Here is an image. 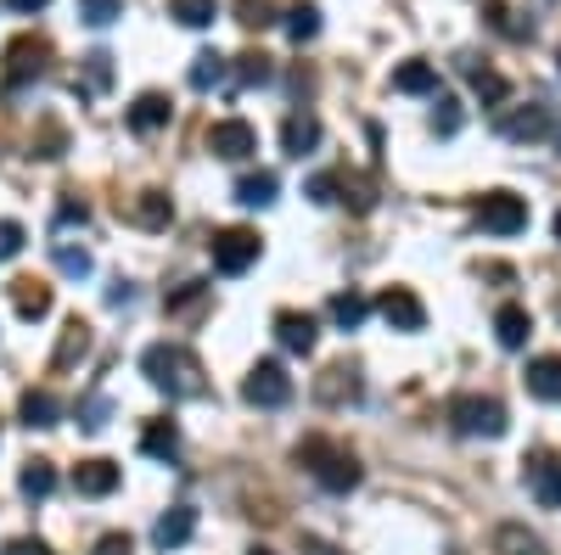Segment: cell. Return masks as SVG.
I'll return each mask as SVG.
<instances>
[{
    "label": "cell",
    "instance_id": "6da1fadb",
    "mask_svg": "<svg viewBox=\"0 0 561 555\" xmlns=\"http://www.w3.org/2000/svg\"><path fill=\"white\" fill-rule=\"evenodd\" d=\"M140 377H147L158 393H169V398H203L208 393L197 354L180 348V343H152L147 354H140Z\"/></svg>",
    "mask_w": 561,
    "mask_h": 555
},
{
    "label": "cell",
    "instance_id": "7a4b0ae2",
    "mask_svg": "<svg viewBox=\"0 0 561 555\" xmlns=\"http://www.w3.org/2000/svg\"><path fill=\"white\" fill-rule=\"evenodd\" d=\"M298 460L314 472V483H320L325 494H354V488H359V460H354V454H343V449H332L325 438L298 443Z\"/></svg>",
    "mask_w": 561,
    "mask_h": 555
},
{
    "label": "cell",
    "instance_id": "3957f363",
    "mask_svg": "<svg viewBox=\"0 0 561 555\" xmlns=\"http://www.w3.org/2000/svg\"><path fill=\"white\" fill-rule=\"evenodd\" d=\"M449 427L460 432V438H505V404L500 398H478V393H460L455 404H449Z\"/></svg>",
    "mask_w": 561,
    "mask_h": 555
},
{
    "label": "cell",
    "instance_id": "277c9868",
    "mask_svg": "<svg viewBox=\"0 0 561 555\" xmlns=\"http://www.w3.org/2000/svg\"><path fill=\"white\" fill-rule=\"evenodd\" d=\"M45 57H51V45L34 39V34H18V39L7 45V68H0V84H7V90L34 84V79L45 73Z\"/></svg>",
    "mask_w": 561,
    "mask_h": 555
},
{
    "label": "cell",
    "instance_id": "5b68a950",
    "mask_svg": "<svg viewBox=\"0 0 561 555\" xmlns=\"http://www.w3.org/2000/svg\"><path fill=\"white\" fill-rule=\"evenodd\" d=\"M242 398H248L253 409H280V404H293V377H287L275 359H259V365L248 370V382H242Z\"/></svg>",
    "mask_w": 561,
    "mask_h": 555
},
{
    "label": "cell",
    "instance_id": "8992f818",
    "mask_svg": "<svg viewBox=\"0 0 561 555\" xmlns=\"http://www.w3.org/2000/svg\"><path fill=\"white\" fill-rule=\"evenodd\" d=\"M478 224L489 230V236H523L528 230V203L517 192H489L478 203Z\"/></svg>",
    "mask_w": 561,
    "mask_h": 555
},
{
    "label": "cell",
    "instance_id": "52a82bcc",
    "mask_svg": "<svg viewBox=\"0 0 561 555\" xmlns=\"http://www.w3.org/2000/svg\"><path fill=\"white\" fill-rule=\"evenodd\" d=\"M259 264V236H253V230H219V236H214V269L219 275H248Z\"/></svg>",
    "mask_w": 561,
    "mask_h": 555
},
{
    "label": "cell",
    "instance_id": "ba28073f",
    "mask_svg": "<svg viewBox=\"0 0 561 555\" xmlns=\"http://www.w3.org/2000/svg\"><path fill=\"white\" fill-rule=\"evenodd\" d=\"M523 483H528V494L545 505V511H556V505H561V454L534 449V454L523 460Z\"/></svg>",
    "mask_w": 561,
    "mask_h": 555
},
{
    "label": "cell",
    "instance_id": "9c48e42d",
    "mask_svg": "<svg viewBox=\"0 0 561 555\" xmlns=\"http://www.w3.org/2000/svg\"><path fill=\"white\" fill-rule=\"evenodd\" d=\"M208 152L225 158V163H242V158L259 152V135H253L248 118H219V124L208 129Z\"/></svg>",
    "mask_w": 561,
    "mask_h": 555
},
{
    "label": "cell",
    "instance_id": "30bf717a",
    "mask_svg": "<svg viewBox=\"0 0 561 555\" xmlns=\"http://www.w3.org/2000/svg\"><path fill=\"white\" fill-rule=\"evenodd\" d=\"M377 314L388 320L393 332H421V326H427V309H421V298H415L410 287H388V292L377 298Z\"/></svg>",
    "mask_w": 561,
    "mask_h": 555
},
{
    "label": "cell",
    "instance_id": "8fae6325",
    "mask_svg": "<svg viewBox=\"0 0 561 555\" xmlns=\"http://www.w3.org/2000/svg\"><path fill=\"white\" fill-rule=\"evenodd\" d=\"M275 343L287 348V354H314V343H320V326H314V314L280 309V314H275Z\"/></svg>",
    "mask_w": 561,
    "mask_h": 555
},
{
    "label": "cell",
    "instance_id": "7c38bea8",
    "mask_svg": "<svg viewBox=\"0 0 561 555\" xmlns=\"http://www.w3.org/2000/svg\"><path fill=\"white\" fill-rule=\"evenodd\" d=\"M314 398L332 404V409H337V404H354V398H359V370H354V365H325L320 382H314Z\"/></svg>",
    "mask_w": 561,
    "mask_h": 555
},
{
    "label": "cell",
    "instance_id": "4fadbf2b",
    "mask_svg": "<svg viewBox=\"0 0 561 555\" xmlns=\"http://www.w3.org/2000/svg\"><path fill=\"white\" fill-rule=\"evenodd\" d=\"M494 129L505 135V141H539V135L550 129V113L534 102V107H511V113H500L494 118Z\"/></svg>",
    "mask_w": 561,
    "mask_h": 555
},
{
    "label": "cell",
    "instance_id": "5bb4252c",
    "mask_svg": "<svg viewBox=\"0 0 561 555\" xmlns=\"http://www.w3.org/2000/svg\"><path fill=\"white\" fill-rule=\"evenodd\" d=\"M192 533H197V511L192 505H169V511L158 517V528H152V544L158 550H180Z\"/></svg>",
    "mask_w": 561,
    "mask_h": 555
},
{
    "label": "cell",
    "instance_id": "9a60e30c",
    "mask_svg": "<svg viewBox=\"0 0 561 555\" xmlns=\"http://www.w3.org/2000/svg\"><path fill=\"white\" fill-rule=\"evenodd\" d=\"M73 488L84 499H107L118 488V466H113V460H79V466H73Z\"/></svg>",
    "mask_w": 561,
    "mask_h": 555
},
{
    "label": "cell",
    "instance_id": "2e32d148",
    "mask_svg": "<svg viewBox=\"0 0 561 555\" xmlns=\"http://www.w3.org/2000/svg\"><path fill=\"white\" fill-rule=\"evenodd\" d=\"M494 337H500V348H528V337H534V314L523 309V303H505L500 314H494Z\"/></svg>",
    "mask_w": 561,
    "mask_h": 555
},
{
    "label": "cell",
    "instance_id": "e0dca14e",
    "mask_svg": "<svg viewBox=\"0 0 561 555\" xmlns=\"http://www.w3.org/2000/svg\"><path fill=\"white\" fill-rule=\"evenodd\" d=\"M528 393L534 398H545V404H556L561 398V354H539V359H528Z\"/></svg>",
    "mask_w": 561,
    "mask_h": 555
},
{
    "label": "cell",
    "instance_id": "ac0fdd59",
    "mask_svg": "<svg viewBox=\"0 0 561 555\" xmlns=\"http://www.w3.org/2000/svg\"><path fill=\"white\" fill-rule=\"evenodd\" d=\"M169 96H158V90H147V96H135V107H129V129L135 135H158L163 124H169Z\"/></svg>",
    "mask_w": 561,
    "mask_h": 555
},
{
    "label": "cell",
    "instance_id": "d6986e66",
    "mask_svg": "<svg viewBox=\"0 0 561 555\" xmlns=\"http://www.w3.org/2000/svg\"><path fill=\"white\" fill-rule=\"evenodd\" d=\"M393 90L399 96H438V68L433 62H399L393 68Z\"/></svg>",
    "mask_w": 561,
    "mask_h": 555
},
{
    "label": "cell",
    "instance_id": "ffe728a7",
    "mask_svg": "<svg viewBox=\"0 0 561 555\" xmlns=\"http://www.w3.org/2000/svg\"><path fill=\"white\" fill-rule=\"evenodd\" d=\"M280 147H287L293 158L314 152V147H320V118H314V113H293L287 124H280Z\"/></svg>",
    "mask_w": 561,
    "mask_h": 555
},
{
    "label": "cell",
    "instance_id": "44dd1931",
    "mask_svg": "<svg viewBox=\"0 0 561 555\" xmlns=\"http://www.w3.org/2000/svg\"><path fill=\"white\" fill-rule=\"evenodd\" d=\"M84 354H90V326L84 320H68L62 337H57V354H51V370H73Z\"/></svg>",
    "mask_w": 561,
    "mask_h": 555
},
{
    "label": "cell",
    "instance_id": "7402d4cb",
    "mask_svg": "<svg viewBox=\"0 0 561 555\" xmlns=\"http://www.w3.org/2000/svg\"><path fill=\"white\" fill-rule=\"evenodd\" d=\"M129 219H135L140 230H169L174 203H169L163 192H140V197H135V208H129Z\"/></svg>",
    "mask_w": 561,
    "mask_h": 555
},
{
    "label": "cell",
    "instance_id": "603a6c76",
    "mask_svg": "<svg viewBox=\"0 0 561 555\" xmlns=\"http://www.w3.org/2000/svg\"><path fill=\"white\" fill-rule=\"evenodd\" d=\"M275 192H280V180H275L270 169H259V174H242V180H237V203H242V208H270V203H275Z\"/></svg>",
    "mask_w": 561,
    "mask_h": 555
},
{
    "label": "cell",
    "instance_id": "cb8c5ba5",
    "mask_svg": "<svg viewBox=\"0 0 561 555\" xmlns=\"http://www.w3.org/2000/svg\"><path fill=\"white\" fill-rule=\"evenodd\" d=\"M18 415H23V427H57V415H62V404L45 393V388H28L23 393V404H18Z\"/></svg>",
    "mask_w": 561,
    "mask_h": 555
},
{
    "label": "cell",
    "instance_id": "d4e9b609",
    "mask_svg": "<svg viewBox=\"0 0 561 555\" xmlns=\"http://www.w3.org/2000/svg\"><path fill=\"white\" fill-rule=\"evenodd\" d=\"M12 309L23 320H45L51 314V287H39V281H12Z\"/></svg>",
    "mask_w": 561,
    "mask_h": 555
},
{
    "label": "cell",
    "instance_id": "484cf974",
    "mask_svg": "<svg viewBox=\"0 0 561 555\" xmlns=\"http://www.w3.org/2000/svg\"><path fill=\"white\" fill-rule=\"evenodd\" d=\"M203 303H208V281H185V287H174V292L163 298V314H169V320H192Z\"/></svg>",
    "mask_w": 561,
    "mask_h": 555
},
{
    "label": "cell",
    "instance_id": "4316f807",
    "mask_svg": "<svg viewBox=\"0 0 561 555\" xmlns=\"http://www.w3.org/2000/svg\"><path fill=\"white\" fill-rule=\"evenodd\" d=\"M494 550L500 555H545V539L517 528V522H505V528H494Z\"/></svg>",
    "mask_w": 561,
    "mask_h": 555
},
{
    "label": "cell",
    "instance_id": "83f0119b",
    "mask_svg": "<svg viewBox=\"0 0 561 555\" xmlns=\"http://www.w3.org/2000/svg\"><path fill=\"white\" fill-rule=\"evenodd\" d=\"M140 454H147V460H174V454H180L174 421H152L147 432H140Z\"/></svg>",
    "mask_w": 561,
    "mask_h": 555
},
{
    "label": "cell",
    "instance_id": "f1b7e54d",
    "mask_svg": "<svg viewBox=\"0 0 561 555\" xmlns=\"http://www.w3.org/2000/svg\"><path fill=\"white\" fill-rule=\"evenodd\" d=\"M169 18L180 28H208L219 18V0H169Z\"/></svg>",
    "mask_w": 561,
    "mask_h": 555
},
{
    "label": "cell",
    "instance_id": "f546056e",
    "mask_svg": "<svg viewBox=\"0 0 561 555\" xmlns=\"http://www.w3.org/2000/svg\"><path fill=\"white\" fill-rule=\"evenodd\" d=\"M460 68H466V79H472V90L483 96V107H500V102L511 96V84H505L494 68H478V62H460Z\"/></svg>",
    "mask_w": 561,
    "mask_h": 555
},
{
    "label": "cell",
    "instance_id": "4dcf8cb0",
    "mask_svg": "<svg viewBox=\"0 0 561 555\" xmlns=\"http://www.w3.org/2000/svg\"><path fill=\"white\" fill-rule=\"evenodd\" d=\"M225 73H230V62H225L219 51H203L185 79H192V90H214V84H225Z\"/></svg>",
    "mask_w": 561,
    "mask_h": 555
},
{
    "label": "cell",
    "instance_id": "1f68e13d",
    "mask_svg": "<svg viewBox=\"0 0 561 555\" xmlns=\"http://www.w3.org/2000/svg\"><path fill=\"white\" fill-rule=\"evenodd\" d=\"M18 488H23L28 499H45V494H51V488H57L51 460H28V466H23V477H18Z\"/></svg>",
    "mask_w": 561,
    "mask_h": 555
},
{
    "label": "cell",
    "instance_id": "d6a6232c",
    "mask_svg": "<svg viewBox=\"0 0 561 555\" xmlns=\"http://www.w3.org/2000/svg\"><path fill=\"white\" fill-rule=\"evenodd\" d=\"M287 34H293L298 45L320 34V7H314V0H298V7L287 12Z\"/></svg>",
    "mask_w": 561,
    "mask_h": 555
},
{
    "label": "cell",
    "instance_id": "836d02e7",
    "mask_svg": "<svg viewBox=\"0 0 561 555\" xmlns=\"http://www.w3.org/2000/svg\"><path fill=\"white\" fill-rule=\"evenodd\" d=\"M51 258H57V269H62V275H73V281H84V275L96 269V264H90V253H84V247H73V242H51Z\"/></svg>",
    "mask_w": 561,
    "mask_h": 555
},
{
    "label": "cell",
    "instance_id": "e575fe53",
    "mask_svg": "<svg viewBox=\"0 0 561 555\" xmlns=\"http://www.w3.org/2000/svg\"><path fill=\"white\" fill-rule=\"evenodd\" d=\"M73 7H79V18H84L90 28H107V23L124 18V0H73Z\"/></svg>",
    "mask_w": 561,
    "mask_h": 555
},
{
    "label": "cell",
    "instance_id": "d590c367",
    "mask_svg": "<svg viewBox=\"0 0 561 555\" xmlns=\"http://www.w3.org/2000/svg\"><path fill=\"white\" fill-rule=\"evenodd\" d=\"M365 314H370V303H365L359 292H337V298H332V320H337L343 332H354V326H359Z\"/></svg>",
    "mask_w": 561,
    "mask_h": 555
},
{
    "label": "cell",
    "instance_id": "8d00e7d4",
    "mask_svg": "<svg viewBox=\"0 0 561 555\" xmlns=\"http://www.w3.org/2000/svg\"><path fill=\"white\" fill-rule=\"evenodd\" d=\"M304 197H309V203H337V197H343V174H309Z\"/></svg>",
    "mask_w": 561,
    "mask_h": 555
},
{
    "label": "cell",
    "instance_id": "74e56055",
    "mask_svg": "<svg viewBox=\"0 0 561 555\" xmlns=\"http://www.w3.org/2000/svg\"><path fill=\"white\" fill-rule=\"evenodd\" d=\"M107 415H113V404H107L102 393H90V398L79 404V427H84V432H102V427H107Z\"/></svg>",
    "mask_w": 561,
    "mask_h": 555
},
{
    "label": "cell",
    "instance_id": "f35d334b",
    "mask_svg": "<svg viewBox=\"0 0 561 555\" xmlns=\"http://www.w3.org/2000/svg\"><path fill=\"white\" fill-rule=\"evenodd\" d=\"M113 84V57L107 51H90L84 57V90H107Z\"/></svg>",
    "mask_w": 561,
    "mask_h": 555
},
{
    "label": "cell",
    "instance_id": "ab89813d",
    "mask_svg": "<svg viewBox=\"0 0 561 555\" xmlns=\"http://www.w3.org/2000/svg\"><path fill=\"white\" fill-rule=\"evenodd\" d=\"M237 84L242 90H253V84H270V57H237Z\"/></svg>",
    "mask_w": 561,
    "mask_h": 555
},
{
    "label": "cell",
    "instance_id": "60d3db41",
    "mask_svg": "<svg viewBox=\"0 0 561 555\" xmlns=\"http://www.w3.org/2000/svg\"><path fill=\"white\" fill-rule=\"evenodd\" d=\"M433 129L444 135V141H449V135L460 129V102H455V96H438V113H433Z\"/></svg>",
    "mask_w": 561,
    "mask_h": 555
},
{
    "label": "cell",
    "instance_id": "b9f144b4",
    "mask_svg": "<svg viewBox=\"0 0 561 555\" xmlns=\"http://www.w3.org/2000/svg\"><path fill=\"white\" fill-rule=\"evenodd\" d=\"M23 253V224L18 219H0V264Z\"/></svg>",
    "mask_w": 561,
    "mask_h": 555
},
{
    "label": "cell",
    "instance_id": "7bdbcfd3",
    "mask_svg": "<svg viewBox=\"0 0 561 555\" xmlns=\"http://www.w3.org/2000/svg\"><path fill=\"white\" fill-rule=\"evenodd\" d=\"M237 12H242L248 28H270V23H275V18H270V12H275L270 0H237Z\"/></svg>",
    "mask_w": 561,
    "mask_h": 555
},
{
    "label": "cell",
    "instance_id": "ee69618b",
    "mask_svg": "<svg viewBox=\"0 0 561 555\" xmlns=\"http://www.w3.org/2000/svg\"><path fill=\"white\" fill-rule=\"evenodd\" d=\"M96 555H135V544H129V533H107V539H96Z\"/></svg>",
    "mask_w": 561,
    "mask_h": 555
},
{
    "label": "cell",
    "instance_id": "f6af8a7d",
    "mask_svg": "<svg viewBox=\"0 0 561 555\" xmlns=\"http://www.w3.org/2000/svg\"><path fill=\"white\" fill-rule=\"evenodd\" d=\"M0 555H51V550H45L39 539H12V544L0 550Z\"/></svg>",
    "mask_w": 561,
    "mask_h": 555
},
{
    "label": "cell",
    "instance_id": "bcb514c9",
    "mask_svg": "<svg viewBox=\"0 0 561 555\" xmlns=\"http://www.w3.org/2000/svg\"><path fill=\"white\" fill-rule=\"evenodd\" d=\"M84 219H90L84 203H62V208H57V224H84Z\"/></svg>",
    "mask_w": 561,
    "mask_h": 555
},
{
    "label": "cell",
    "instance_id": "7dc6e473",
    "mask_svg": "<svg viewBox=\"0 0 561 555\" xmlns=\"http://www.w3.org/2000/svg\"><path fill=\"white\" fill-rule=\"evenodd\" d=\"M107 303H113V309H129V303H135V287H129V281H118V287L107 292Z\"/></svg>",
    "mask_w": 561,
    "mask_h": 555
},
{
    "label": "cell",
    "instance_id": "c3c4849f",
    "mask_svg": "<svg viewBox=\"0 0 561 555\" xmlns=\"http://www.w3.org/2000/svg\"><path fill=\"white\" fill-rule=\"evenodd\" d=\"M7 7H12V12H23V18H34V12L51 7V0H7Z\"/></svg>",
    "mask_w": 561,
    "mask_h": 555
},
{
    "label": "cell",
    "instance_id": "681fc988",
    "mask_svg": "<svg viewBox=\"0 0 561 555\" xmlns=\"http://www.w3.org/2000/svg\"><path fill=\"white\" fill-rule=\"evenodd\" d=\"M556 242H561V213H556Z\"/></svg>",
    "mask_w": 561,
    "mask_h": 555
},
{
    "label": "cell",
    "instance_id": "f907efd6",
    "mask_svg": "<svg viewBox=\"0 0 561 555\" xmlns=\"http://www.w3.org/2000/svg\"><path fill=\"white\" fill-rule=\"evenodd\" d=\"M253 555H270V550H253Z\"/></svg>",
    "mask_w": 561,
    "mask_h": 555
}]
</instances>
